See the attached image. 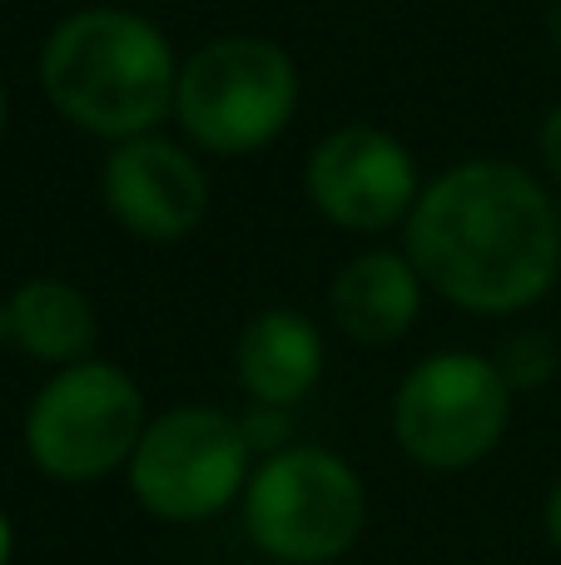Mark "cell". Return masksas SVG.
Returning <instances> with one entry per match:
<instances>
[{"mask_svg": "<svg viewBox=\"0 0 561 565\" xmlns=\"http://www.w3.org/2000/svg\"><path fill=\"white\" fill-rule=\"evenodd\" d=\"M403 234L427 288L487 318L542 302L561 274L552 194L507 159H463L443 169L417 194Z\"/></svg>", "mask_w": 561, "mask_h": 565, "instance_id": "6da1fadb", "label": "cell"}, {"mask_svg": "<svg viewBox=\"0 0 561 565\" xmlns=\"http://www.w3.org/2000/svg\"><path fill=\"white\" fill-rule=\"evenodd\" d=\"M40 85L75 129L125 145L155 135V125L174 115L179 60L149 15L125 6H89L45 35Z\"/></svg>", "mask_w": 561, "mask_h": 565, "instance_id": "7a4b0ae2", "label": "cell"}, {"mask_svg": "<svg viewBox=\"0 0 561 565\" xmlns=\"http://www.w3.org/2000/svg\"><path fill=\"white\" fill-rule=\"evenodd\" d=\"M244 531L278 565H334L358 546L368 521L363 477L328 447H284L244 487Z\"/></svg>", "mask_w": 561, "mask_h": 565, "instance_id": "3957f363", "label": "cell"}, {"mask_svg": "<svg viewBox=\"0 0 561 565\" xmlns=\"http://www.w3.org/2000/svg\"><path fill=\"white\" fill-rule=\"evenodd\" d=\"M298 109V70L278 40L219 35L179 65L174 119L209 154L274 145Z\"/></svg>", "mask_w": 561, "mask_h": 565, "instance_id": "277c9868", "label": "cell"}, {"mask_svg": "<svg viewBox=\"0 0 561 565\" xmlns=\"http://www.w3.org/2000/svg\"><path fill=\"white\" fill-rule=\"evenodd\" d=\"M145 392L115 362H70L30 397L25 457L40 477L85 487L129 467L145 437Z\"/></svg>", "mask_w": 561, "mask_h": 565, "instance_id": "5b68a950", "label": "cell"}, {"mask_svg": "<svg viewBox=\"0 0 561 565\" xmlns=\"http://www.w3.org/2000/svg\"><path fill=\"white\" fill-rule=\"evenodd\" d=\"M512 387L477 352H433L393 392V441L427 471H467L502 447Z\"/></svg>", "mask_w": 561, "mask_h": 565, "instance_id": "8992f818", "label": "cell"}, {"mask_svg": "<svg viewBox=\"0 0 561 565\" xmlns=\"http://www.w3.org/2000/svg\"><path fill=\"white\" fill-rule=\"evenodd\" d=\"M248 441L239 417L219 407H169L145 427L129 457V491L155 521H209L248 487Z\"/></svg>", "mask_w": 561, "mask_h": 565, "instance_id": "52a82bcc", "label": "cell"}, {"mask_svg": "<svg viewBox=\"0 0 561 565\" xmlns=\"http://www.w3.org/2000/svg\"><path fill=\"white\" fill-rule=\"evenodd\" d=\"M304 194L328 224L348 234H388L407 224L423 184L403 139L378 125H338L308 154Z\"/></svg>", "mask_w": 561, "mask_h": 565, "instance_id": "ba28073f", "label": "cell"}, {"mask_svg": "<svg viewBox=\"0 0 561 565\" xmlns=\"http://www.w3.org/2000/svg\"><path fill=\"white\" fill-rule=\"evenodd\" d=\"M99 194L109 218L145 244H179L209 214V174L165 135H139L109 149Z\"/></svg>", "mask_w": 561, "mask_h": 565, "instance_id": "9c48e42d", "label": "cell"}, {"mask_svg": "<svg viewBox=\"0 0 561 565\" xmlns=\"http://www.w3.org/2000/svg\"><path fill=\"white\" fill-rule=\"evenodd\" d=\"M234 377L264 407L294 412L324 377V332L298 308H264L234 342Z\"/></svg>", "mask_w": 561, "mask_h": 565, "instance_id": "30bf717a", "label": "cell"}, {"mask_svg": "<svg viewBox=\"0 0 561 565\" xmlns=\"http://www.w3.org/2000/svg\"><path fill=\"white\" fill-rule=\"evenodd\" d=\"M423 274L413 268L407 254H388V248H368V254L348 258L338 268L334 288H328V312L334 322L358 342H398L423 312Z\"/></svg>", "mask_w": 561, "mask_h": 565, "instance_id": "8fae6325", "label": "cell"}, {"mask_svg": "<svg viewBox=\"0 0 561 565\" xmlns=\"http://www.w3.org/2000/svg\"><path fill=\"white\" fill-rule=\"evenodd\" d=\"M6 328L25 358L70 367L95 352L99 322L89 298L65 278H25L6 302Z\"/></svg>", "mask_w": 561, "mask_h": 565, "instance_id": "7c38bea8", "label": "cell"}, {"mask_svg": "<svg viewBox=\"0 0 561 565\" xmlns=\"http://www.w3.org/2000/svg\"><path fill=\"white\" fill-rule=\"evenodd\" d=\"M497 367H502V377L512 392H532V387H542V382H552L557 348L542 338V332H517V338L502 348V362H497Z\"/></svg>", "mask_w": 561, "mask_h": 565, "instance_id": "4fadbf2b", "label": "cell"}, {"mask_svg": "<svg viewBox=\"0 0 561 565\" xmlns=\"http://www.w3.org/2000/svg\"><path fill=\"white\" fill-rule=\"evenodd\" d=\"M239 427H244L248 451H264V457L284 451V447H288V437H294L288 407H264V402H254V407H248L244 417H239Z\"/></svg>", "mask_w": 561, "mask_h": 565, "instance_id": "5bb4252c", "label": "cell"}, {"mask_svg": "<svg viewBox=\"0 0 561 565\" xmlns=\"http://www.w3.org/2000/svg\"><path fill=\"white\" fill-rule=\"evenodd\" d=\"M537 149H542V164L561 179V105L542 119V139H537Z\"/></svg>", "mask_w": 561, "mask_h": 565, "instance_id": "9a60e30c", "label": "cell"}, {"mask_svg": "<svg viewBox=\"0 0 561 565\" xmlns=\"http://www.w3.org/2000/svg\"><path fill=\"white\" fill-rule=\"evenodd\" d=\"M542 526H547V541L561 551V477H557V487L547 491V511H542Z\"/></svg>", "mask_w": 561, "mask_h": 565, "instance_id": "2e32d148", "label": "cell"}, {"mask_svg": "<svg viewBox=\"0 0 561 565\" xmlns=\"http://www.w3.org/2000/svg\"><path fill=\"white\" fill-rule=\"evenodd\" d=\"M10 551H15V536H10V521L0 511V565H10Z\"/></svg>", "mask_w": 561, "mask_h": 565, "instance_id": "e0dca14e", "label": "cell"}, {"mask_svg": "<svg viewBox=\"0 0 561 565\" xmlns=\"http://www.w3.org/2000/svg\"><path fill=\"white\" fill-rule=\"evenodd\" d=\"M0 135H6V85H0Z\"/></svg>", "mask_w": 561, "mask_h": 565, "instance_id": "ac0fdd59", "label": "cell"}, {"mask_svg": "<svg viewBox=\"0 0 561 565\" xmlns=\"http://www.w3.org/2000/svg\"><path fill=\"white\" fill-rule=\"evenodd\" d=\"M552 35H557V45H561V10L552 15Z\"/></svg>", "mask_w": 561, "mask_h": 565, "instance_id": "d6986e66", "label": "cell"}, {"mask_svg": "<svg viewBox=\"0 0 561 565\" xmlns=\"http://www.w3.org/2000/svg\"><path fill=\"white\" fill-rule=\"evenodd\" d=\"M557 214H561V204H557Z\"/></svg>", "mask_w": 561, "mask_h": 565, "instance_id": "ffe728a7", "label": "cell"}]
</instances>
